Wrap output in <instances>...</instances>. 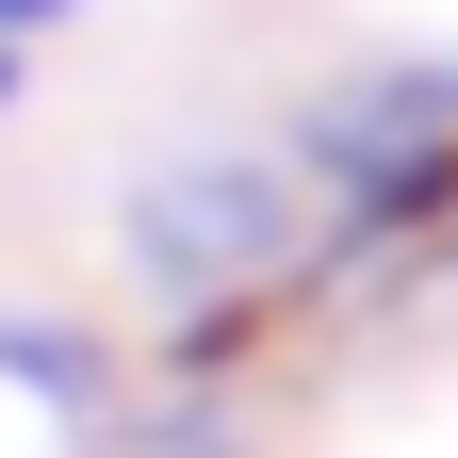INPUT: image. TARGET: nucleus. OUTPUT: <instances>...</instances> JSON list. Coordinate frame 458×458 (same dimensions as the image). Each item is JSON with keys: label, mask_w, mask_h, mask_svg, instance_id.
Returning <instances> with one entry per match:
<instances>
[{"label": "nucleus", "mask_w": 458, "mask_h": 458, "mask_svg": "<svg viewBox=\"0 0 458 458\" xmlns=\"http://www.w3.org/2000/svg\"><path fill=\"white\" fill-rule=\"evenodd\" d=\"M278 262H295V181L278 164H164L131 197V278H164V295H246Z\"/></svg>", "instance_id": "nucleus-1"}, {"label": "nucleus", "mask_w": 458, "mask_h": 458, "mask_svg": "<svg viewBox=\"0 0 458 458\" xmlns=\"http://www.w3.org/2000/svg\"><path fill=\"white\" fill-rule=\"evenodd\" d=\"M0 98H17V49H0Z\"/></svg>", "instance_id": "nucleus-2"}]
</instances>
